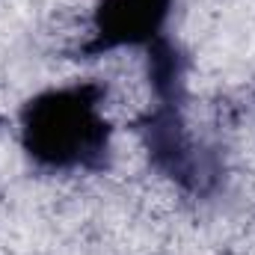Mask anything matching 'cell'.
<instances>
[{"label": "cell", "mask_w": 255, "mask_h": 255, "mask_svg": "<svg viewBox=\"0 0 255 255\" xmlns=\"http://www.w3.org/2000/svg\"><path fill=\"white\" fill-rule=\"evenodd\" d=\"M27 148L51 163V166H71L89 163L104 148V122L95 113V89H63L39 98L27 110Z\"/></svg>", "instance_id": "cell-1"}, {"label": "cell", "mask_w": 255, "mask_h": 255, "mask_svg": "<svg viewBox=\"0 0 255 255\" xmlns=\"http://www.w3.org/2000/svg\"><path fill=\"white\" fill-rule=\"evenodd\" d=\"M169 0H104L98 12V48L145 42L157 33Z\"/></svg>", "instance_id": "cell-2"}]
</instances>
